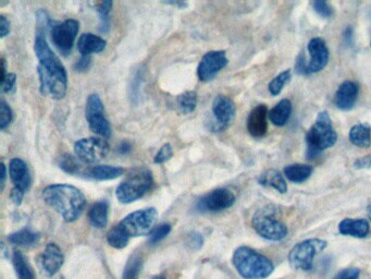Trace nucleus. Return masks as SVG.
<instances>
[{"label":"nucleus","mask_w":371,"mask_h":279,"mask_svg":"<svg viewBox=\"0 0 371 279\" xmlns=\"http://www.w3.org/2000/svg\"><path fill=\"white\" fill-rule=\"evenodd\" d=\"M46 33L36 32L34 51L39 59L37 73L39 78V91L44 97L61 99L67 93L68 75L59 57L51 51L46 41Z\"/></svg>","instance_id":"nucleus-1"},{"label":"nucleus","mask_w":371,"mask_h":279,"mask_svg":"<svg viewBox=\"0 0 371 279\" xmlns=\"http://www.w3.org/2000/svg\"><path fill=\"white\" fill-rule=\"evenodd\" d=\"M43 199L68 223L75 222L87 206V199L79 189L63 183L46 187Z\"/></svg>","instance_id":"nucleus-2"},{"label":"nucleus","mask_w":371,"mask_h":279,"mask_svg":"<svg viewBox=\"0 0 371 279\" xmlns=\"http://www.w3.org/2000/svg\"><path fill=\"white\" fill-rule=\"evenodd\" d=\"M232 263L237 273L245 279H266L275 271L268 258L249 247L237 248Z\"/></svg>","instance_id":"nucleus-3"},{"label":"nucleus","mask_w":371,"mask_h":279,"mask_svg":"<svg viewBox=\"0 0 371 279\" xmlns=\"http://www.w3.org/2000/svg\"><path fill=\"white\" fill-rule=\"evenodd\" d=\"M337 141L338 135L333 128L330 115L327 111H321L317 116L314 125L307 132V159H316L325 149L332 147Z\"/></svg>","instance_id":"nucleus-4"},{"label":"nucleus","mask_w":371,"mask_h":279,"mask_svg":"<svg viewBox=\"0 0 371 279\" xmlns=\"http://www.w3.org/2000/svg\"><path fill=\"white\" fill-rule=\"evenodd\" d=\"M153 185V173L149 169H135L118 187L115 190V197L123 204H130L146 194L151 190Z\"/></svg>","instance_id":"nucleus-5"},{"label":"nucleus","mask_w":371,"mask_h":279,"mask_svg":"<svg viewBox=\"0 0 371 279\" xmlns=\"http://www.w3.org/2000/svg\"><path fill=\"white\" fill-rule=\"evenodd\" d=\"M257 234L267 240L280 241L287 236V227L275 216V209L270 206L259 209L251 219Z\"/></svg>","instance_id":"nucleus-6"},{"label":"nucleus","mask_w":371,"mask_h":279,"mask_svg":"<svg viewBox=\"0 0 371 279\" xmlns=\"http://www.w3.org/2000/svg\"><path fill=\"white\" fill-rule=\"evenodd\" d=\"M327 241L321 239H308L297 243L289 253V262L296 271L308 272L313 268L314 259L318 253L327 248Z\"/></svg>","instance_id":"nucleus-7"},{"label":"nucleus","mask_w":371,"mask_h":279,"mask_svg":"<svg viewBox=\"0 0 371 279\" xmlns=\"http://www.w3.org/2000/svg\"><path fill=\"white\" fill-rule=\"evenodd\" d=\"M157 216H158L157 209L149 207V209L131 213L125 217L119 225L125 229V232L131 238L132 237L149 236L157 221Z\"/></svg>","instance_id":"nucleus-8"},{"label":"nucleus","mask_w":371,"mask_h":279,"mask_svg":"<svg viewBox=\"0 0 371 279\" xmlns=\"http://www.w3.org/2000/svg\"><path fill=\"white\" fill-rule=\"evenodd\" d=\"M85 117L92 132L103 139L111 137V125L105 117V107L99 95L92 94L87 97Z\"/></svg>","instance_id":"nucleus-9"},{"label":"nucleus","mask_w":371,"mask_h":279,"mask_svg":"<svg viewBox=\"0 0 371 279\" xmlns=\"http://www.w3.org/2000/svg\"><path fill=\"white\" fill-rule=\"evenodd\" d=\"M79 29L80 23L77 20H65L61 23L51 22V41L63 55L68 56L71 53Z\"/></svg>","instance_id":"nucleus-10"},{"label":"nucleus","mask_w":371,"mask_h":279,"mask_svg":"<svg viewBox=\"0 0 371 279\" xmlns=\"http://www.w3.org/2000/svg\"><path fill=\"white\" fill-rule=\"evenodd\" d=\"M111 147L105 139L85 137L75 144V156L84 164H96L105 159Z\"/></svg>","instance_id":"nucleus-11"},{"label":"nucleus","mask_w":371,"mask_h":279,"mask_svg":"<svg viewBox=\"0 0 371 279\" xmlns=\"http://www.w3.org/2000/svg\"><path fill=\"white\" fill-rule=\"evenodd\" d=\"M213 123L210 129L215 132H221L230 127L235 119L237 107L234 101L225 95H217L213 101Z\"/></svg>","instance_id":"nucleus-12"},{"label":"nucleus","mask_w":371,"mask_h":279,"mask_svg":"<svg viewBox=\"0 0 371 279\" xmlns=\"http://www.w3.org/2000/svg\"><path fill=\"white\" fill-rule=\"evenodd\" d=\"M237 197L232 191L227 188L215 189L199 199L196 209L199 212L217 213L230 209Z\"/></svg>","instance_id":"nucleus-13"},{"label":"nucleus","mask_w":371,"mask_h":279,"mask_svg":"<svg viewBox=\"0 0 371 279\" xmlns=\"http://www.w3.org/2000/svg\"><path fill=\"white\" fill-rule=\"evenodd\" d=\"M227 65V58L225 51H211L205 54L201 58L199 68H197V77L201 82L211 81L221 70Z\"/></svg>","instance_id":"nucleus-14"},{"label":"nucleus","mask_w":371,"mask_h":279,"mask_svg":"<svg viewBox=\"0 0 371 279\" xmlns=\"http://www.w3.org/2000/svg\"><path fill=\"white\" fill-rule=\"evenodd\" d=\"M307 51L310 55V61L307 63V73H317L326 67L329 61V49L326 42L320 37H315L309 41Z\"/></svg>","instance_id":"nucleus-15"},{"label":"nucleus","mask_w":371,"mask_h":279,"mask_svg":"<svg viewBox=\"0 0 371 279\" xmlns=\"http://www.w3.org/2000/svg\"><path fill=\"white\" fill-rule=\"evenodd\" d=\"M65 262L63 252L56 243H48L41 255V265L47 276H54L59 272Z\"/></svg>","instance_id":"nucleus-16"},{"label":"nucleus","mask_w":371,"mask_h":279,"mask_svg":"<svg viewBox=\"0 0 371 279\" xmlns=\"http://www.w3.org/2000/svg\"><path fill=\"white\" fill-rule=\"evenodd\" d=\"M268 115V108L263 104L251 111L247 118V130L251 137L258 139L266 135L267 129H268V123H267Z\"/></svg>","instance_id":"nucleus-17"},{"label":"nucleus","mask_w":371,"mask_h":279,"mask_svg":"<svg viewBox=\"0 0 371 279\" xmlns=\"http://www.w3.org/2000/svg\"><path fill=\"white\" fill-rule=\"evenodd\" d=\"M10 178L13 183V188L27 192L31 185V175L29 167L20 159H11L9 164Z\"/></svg>","instance_id":"nucleus-18"},{"label":"nucleus","mask_w":371,"mask_h":279,"mask_svg":"<svg viewBox=\"0 0 371 279\" xmlns=\"http://www.w3.org/2000/svg\"><path fill=\"white\" fill-rule=\"evenodd\" d=\"M359 87L353 81H345L335 93L334 103L342 111H350L358 99Z\"/></svg>","instance_id":"nucleus-19"},{"label":"nucleus","mask_w":371,"mask_h":279,"mask_svg":"<svg viewBox=\"0 0 371 279\" xmlns=\"http://www.w3.org/2000/svg\"><path fill=\"white\" fill-rule=\"evenodd\" d=\"M340 234L355 238H366L370 231V226L366 219L345 218L339 225Z\"/></svg>","instance_id":"nucleus-20"},{"label":"nucleus","mask_w":371,"mask_h":279,"mask_svg":"<svg viewBox=\"0 0 371 279\" xmlns=\"http://www.w3.org/2000/svg\"><path fill=\"white\" fill-rule=\"evenodd\" d=\"M107 42L93 33H85L81 35L77 42V49L82 56H91L101 53L106 49Z\"/></svg>","instance_id":"nucleus-21"},{"label":"nucleus","mask_w":371,"mask_h":279,"mask_svg":"<svg viewBox=\"0 0 371 279\" xmlns=\"http://www.w3.org/2000/svg\"><path fill=\"white\" fill-rule=\"evenodd\" d=\"M125 169L121 167L111 166V165H99L92 167L87 173V176L94 180H113L119 178L125 173Z\"/></svg>","instance_id":"nucleus-22"},{"label":"nucleus","mask_w":371,"mask_h":279,"mask_svg":"<svg viewBox=\"0 0 371 279\" xmlns=\"http://www.w3.org/2000/svg\"><path fill=\"white\" fill-rule=\"evenodd\" d=\"M291 113H292V104L289 99H282L269 111L268 118L273 125L282 127L287 125Z\"/></svg>","instance_id":"nucleus-23"},{"label":"nucleus","mask_w":371,"mask_h":279,"mask_svg":"<svg viewBox=\"0 0 371 279\" xmlns=\"http://www.w3.org/2000/svg\"><path fill=\"white\" fill-rule=\"evenodd\" d=\"M108 214H109V203L106 200L96 202L89 209V222L95 228H105L107 226Z\"/></svg>","instance_id":"nucleus-24"},{"label":"nucleus","mask_w":371,"mask_h":279,"mask_svg":"<svg viewBox=\"0 0 371 279\" xmlns=\"http://www.w3.org/2000/svg\"><path fill=\"white\" fill-rule=\"evenodd\" d=\"M258 183L263 187L275 189L280 193H285L287 191V185L283 178V175L277 169H269L266 173L260 175Z\"/></svg>","instance_id":"nucleus-25"},{"label":"nucleus","mask_w":371,"mask_h":279,"mask_svg":"<svg viewBox=\"0 0 371 279\" xmlns=\"http://www.w3.org/2000/svg\"><path fill=\"white\" fill-rule=\"evenodd\" d=\"M350 141L358 147H369L371 145V128L367 123H358L350 130Z\"/></svg>","instance_id":"nucleus-26"},{"label":"nucleus","mask_w":371,"mask_h":279,"mask_svg":"<svg viewBox=\"0 0 371 279\" xmlns=\"http://www.w3.org/2000/svg\"><path fill=\"white\" fill-rule=\"evenodd\" d=\"M313 171L314 168L309 165L294 164L285 167L283 173L284 176L292 182L302 183L309 179Z\"/></svg>","instance_id":"nucleus-27"},{"label":"nucleus","mask_w":371,"mask_h":279,"mask_svg":"<svg viewBox=\"0 0 371 279\" xmlns=\"http://www.w3.org/2000/svg\"><path fill=\"white\" fill-rule=\"evenodd\" d=\"M39 234L33 232L29 229H22V230L13 232L8 237V241L15 246L19 247H32L35 246L36 243L39 242Z\"/></svg>","instance_id":"nucleus-28"},{"label":"nucleus","mask_w":371,"mask_h":279,"mask_svg":"<svg viewBox=\"0 0 371 279\" xmlns=\"http://www.w3.org/2000/svg\"><path fill=\"white\" fill-rule=\"evenodd\" d=\"M12 263L15 266V273H17L19 279H36L32 270L31 265L27 262V259L22 254L20 251H15L12 255Z\"/></svg>","instance_id":"nucleus-29"},{"label":"nucleus","mask_w":371,"mask_h":279,"mask_svg":"<svg viewBox=\"0 0 371 279\" xmlns=\"http://www.w3.org/2000/svg\"><path fill=\"white\" fill-rule=\"evenodd\" d=\"M131 237L125 232V229L120 225H117L115 228L111 229L107 235V241L113 248L125 249L129 244Z\"/></svg>","instance_id":"nucleus-30"},{"label":"nucleus","mask_w":371,"mask_h":279,"mask_svg":"<svg viewBox=\"0 0 371 279\" xmlns=\"http://www.w3.org/2000/svg\"><path fill=\"white\" fill-rule=\"evenodd\" d=\"M177 103L181 113H184V115L193 113L197 106L196 92L187 91L183 94L179 95Z\"/></svg>","instance_id":"nucleus-31"},{"label":"nucleus","mask_w":371,"mask_h":279,"mask_svg":"<svg viewBox=\"0 0 371 279\" xmlns=\"http://www.w3.org/2000/svg\"><path fill=\"white\" fill-rule=\"evenodd\" d=\"M83 161H80L77 156H72L70 154H65L60 157L59 167L65 173L69 175H80L83 173Z\"/></svg>","instance_id":"nucleus-32"},{"label":"nucleus","mask_w":371,"mask_h":279,"mask_svg":"<svg viewBox=\"0 0 371 279\" xmlns=\"http://www.w3.org/2000/svg\"><path fill=\"white\" fill-rule=\"evenodd\" d=\"M113 3L111 0H106L101 1V4L96 6V10L99 13V18H101V33H107L111 30V9H113Z\"/></svg>","instance_id":"nucleus-33"},{"label":"nucleus","mask_w":371,"mask_h":279,"mask_svg":"<svg viewBox=\"0 0 371 279\" xmlns=\"http://www.w3.org/2000/svg\"><path fill=\"white\" fill-rule=\"evenodd\" d=\"M292 79V73L290 69L285 70L280 75H277L275 79L269 83V92L273 97L280 94L282 89H284L285 85L290 82Z\"/></svg>","instance_id":"nucleus-34"},{"label":"nucleus","mask_w":371,"mask_h":279,"mask_svg":"<svg viewBox=\"0 0 371 279\" xmlns=\"http://www.w3.org/2000/svg\"><path fill=\"white\" fill-rule=\"evenodd\" d=\"M143 267V260L137 254L132 255L125 266L122 279H137Z\"/></svg>","instance_id":"nucleus-35"},{"label":"nucleus","mask_w":371,"mask_h":279,"mask_svg":"<svg viewBox=\"0 0 371 279\" xmlns=\"http://www.w3.org/2000/svg\"><path fill=\"white\" fill-rule=\"evenodd\" d=\"M170 231L171 226L169 224L159 225V226L156 227L149 234V244H157V243L161 242L168 235L170 234Z\"/></svg>","instance_id":"nucleus-36"},{"label":"nucleus","mask_w":371,"mask_h":279,"mask_svg":"<svg viewBox=\"0 0 371 279\" xmlns=\"http://www.w3.org/2000/svg\"><path fill=\"white\" fill-rule=\"evenodd\" d=\"M12 111L9 105L5 101H1L0 104V129L5 130L6 128L9 127L12 121Z\"/></svg>","instance_id":"nucleus-37"},{"label":"nucleus","mask_w":371,"mask_h":279,"mask_svg":"<svg viewBox=\"0 0 371 279\" xmlns=\"http://www.w3.org/2000/svg\"><path fill=\"white\" fill-rule=\"evenodd\" d=\"M313 7H314L315 11H316L320 17L325 18V19H328V18L332 17L333 9L328 1H325V0H316V1L313 3Z\"/></svg>","instance_id":"nucleus-38"},{"label":"nucleus","mask_w":371,"mask_h":279,"mask_svg":"<svg viewBox=\"0 0 371 279\" xmlns=\"http://www.w3.org/2000/svg\"><path fill=\"white\" fill-rule=\"evenodd\" d=\"M172 147L169 143H167V144L163 145L161 149H159V152L156 154L155 159H153V163L155 164H163L165 161H169L172 157Z\"/></svg>","instance_id":"nucleus-39"},{"label":"nucleus","mask_w":371,"mask_h":279,"mask_svg":"<svg viewBox=\"0 0 371 279\" xmlns=\"http://www.w3.org/2000/svg\"><path fill=\"white\" fill-rule=\"evenodd\" d=\"M15 83H17V75L15 73H8L1 80V89H3L4 93H10V92L13 91Z\"/></svg>","instance_id":"nucleus-40"},{"label":"nucleus","mask_w":371,"mask_h":279,"mask_svg":"<svg viewBox=\"0 0 371 279\" xmlns=\"http://www.w3.org/2000/svg\"><path fill=\"white\" fill-rule=\"evenodd\" d=\"M187 244L191 250H199L203 244V236L199 232H191L187 237Z\"/></svg>","instance_id":"nucleus-41"},{"label":"nucleus","mask_w":371,"mask_h":279,"mask_svg":"<svg viewBox=\"0 0 371 279\" xmlns=\"http://www.w3.org/2000/svg\"><path fill=\"white\" fill-rule=\"evenodd\" d=\"M359 276H360V271L353 267V268H345L341 271L335 275L333 279H359Z\"/></svg>","instance_id":"nucleus-42"},{"label":"nucleus","mask_w":371,"mask_h":279,"mask_svg":"<svg viewBox=\"0 0 371 279\" xmlns=\"http://www.w3.org/2000/svg\"><path fill=\"white\" fill-rule=\"evenodd\" d=\"M92 65V58L91 56H82L80 58L79 61H77V63L75 65V70L77 73H83V71H87Z\"/></svg>","instance_id":"nucleus-43"},{"label":"nucleus","mask_w":371,"mask_h":279,"mask_svg":"<svg viewBox=\"0 0 371 279\" xmlns=\"http://www.w3.org/2000/svg\"><path fill=\"white\" fill-rule=\"evenodd\" d=\"M371 167V155H367V156L362 157L355 161L354 168L355 169H366L370 168Z\"/></svg>","instance_id":"nucleus-44"},{"label":"nucleus","mask_w":371,"mask_h":279,"mask_svg":"<svg viewBox=\"0 0 371 279\" xmlns=\"http://www.w3.org/2000/svg\"><path fill=\"white\" fill-rule=\"evenodd\" d=\"M10 32V22L5 16L0 17V37L1 39L7 37Z\"/></svg>","instance_id":"nucleus-45"},{"label":"nucleus","mask_w":371,"mask_h":279,"mask_svg":"<svg viewBox=\"0 0 371 279\" xmlns=\"http://www.w3.org/2000/svg\"><path fill=\"white\" fill-rule=\"evenodd\" d=\"M24 194H25V193L22 192V191L18 190V189L15 188H12L11 193H10V199H11L13 204L19 206V205H21L22 201H23Z\"/></svg>","instance_id":"nucleus-46"},{"label":"nucleus","mask_w":371,"mask_h":279,"mask_svg":"<svg viewBox=\"0 0 371 279\" xmlns=\"http://www.w3.org/2000/svg\"><path fill=\"white\" fill-rule=\"evenodd\" d=\"M132 145L130 144L127 141H123L122 143H120L119 147H118L117 151L119 154L125 155L129 154L131 152Z\"/></svg>","instance_id":"nucleus-47"},{"label":"nucleus","mask_w":371,"mask_h":279,"mask_svg":"<svg viewBox=\"0 0 371 279\" xmlns=\"http://www.w3.org/2000/svg\"><path fill=\"white\" fill-rule=\"evenodd\" d=\"M343 39L347 45H352L353 43V29L351 27H347L345 29L344 34H343Z\"/></svg>","instance_id":"nucleus-48"},{"label":"nucleus","mask_w":371,"mask_h":279,"mask_svg":"<svg viewBox=\"0 0 371 279\" xmlns=\"http://www.w3.org/2000/svg\"><path fill=\"white\" fill-rule=\"evenodd\" d=\"M0 168H1V175H0V185H1V191L5 188L6 185V178H7V169H6V165L4 163H1L0 165Z\"/></svg>","instance_id":"nucleus-49"},{"label":"nucleus","mask_w":371,"mask_h":279,"mask_svg":"<svg viewBox=\"0 0 371 279\" xmlns=\"http://www.w3.org/2000/svg\"><path fill=\"white\" fill-rule=\"evenodd\" d=\"M165 5L175 6L179 9H184V8L187 7V4L184 3V1H173V0H170V1H165Z\"/></svg>","instance_id":"nucleus-50"},{"label":"nucleus","mask_w":371,"mask_h":279,"mask_svg":"<svg viewBox=\"0 0 371 279\" xmlns=\"http://www.w3.org/2000/svg\"><path fill=\"white\" fill-rule=\"evenodd\" d=\"M368 215L370 216L371 218V205H369L368 206Z\"/></svg>","instance_id":"nucleus-51"},{"label":"nucleus","mask_w":371,"mask_h":279,"mask_svg":"<svg viewBox=\"0 0 371 279\" xmlns=\"http://www.w3.org/2000/svg\"><path fill=\"white\" fill-rule=\"evenodd\" d=\"M153 279H165V277H163V276H158V277H156V278H153Z\"/></svg>","instance_id":"nucleus-52"}]
</instances>
